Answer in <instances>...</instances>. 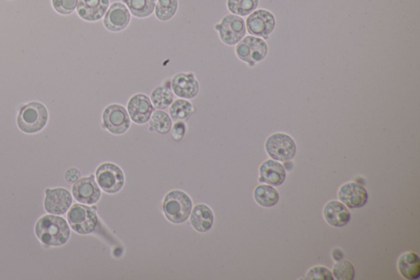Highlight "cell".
Returning a JSON list of instances; mask_svg holds the SVG:
<instances>
[{"label": "cell", "mask_w": 420, "mask_h": 280, "mask_svg": "<svg viewBox=\"0 0 420 280\" xmlns=\"http://www.w3.org/2000/svg\"><path fill=\"white\" fill-rule=\"evenodd\" d=\"M36 234L43 244L59 246L69 241L70 229L64 218L45 216L36 223Z\"/></svg>", "instance_id": "cell-1"}, {"label": "cell", "mask_w": 420, "mask_h": 280, "mask_svg": "<svg viewBox=\"0 0 420 280\" xmlns=\"http://www.w3.org/2000/svg\"><path fill=\"white\" fill-rule=\"evenodd\" d=\"M193 203L187 193L174 190L164 197L163 210L166 219L173 224L180 225L187 221L192 213Z\"/></svg>", "instance_id": "cell-2"}, {"label": "cell", "mask_w": 420, "mask_h": 280, "mask_svg": "<svg viewBox=\"0 0 420 280\" xmlns=\"http://www.w3.org/2000/svg\"><path fill=\"white\" fill-rule=\"evenodd\" d=\"M49 120V113L44 104L31 102L21 108L18 115L19 130L27 134H36L44 128Z\"/></svg>", "instance_id": "cell-3"}, {"label": "cell", "mask_w": 420, "mask_h": 280, "mask_svg": "<svg viewBox=\"0 0 420 280\" xmlns=\"http://www.w3.org/2000/svg\"><path fill=\"white\" fill-rule=\"evenodd\" d=\"M68 220L71 229L79 234H89L98 224L97 214L87 206L76 204L68 213Z\"/></svg>", "instance_id": "cell-4"}, {"label": "cell", "mask_w": 420, "mask_h": 280, "mask_svg": "<svg viewBox=\"0 0 420 280\" xmlns=\"http://www.w3.org/2000/svg\"><path fill=\"white\" fill-rule=\"evenodd\" d=\"M97 180L100 188L108 194L118 192L125 183L123 171L113 163H104L99 166Z\"/></svg>", "instance_id": "cell-5"}, {"label": "cell", "mask_w": 420, "mask_h": 280, "mask_svg": "<svg viewBox=\"0 0 420 280\" xmlns=\"http://www.w3.org/2000/svg\"><path fill=\"white\" fill-rule=\"evenodd\" d=\"M265 148L271 158L283 162L293 160L297 154V145L294 140L284 134L270 136L266 141Z\"/></svg>", "instance_id": "cell-6"}, {"label": "cell", "mask_w": 420, "mask_h": 280, "mask_svg": "<svg viewBox=\"0 0 420 280\" xmlns=\"http://www.w3.org/2000/svg\"><path fill=\"white\" fill-rule=\"evenodd\" d=\"M103 125L114 135H122L131 126V118L126 108L120 104H111L103 113Z\"/></svg>", "instance_id": "cell-7"}, {"label": "cell", "mask_w": 420, "mask_h": 280, "mask_svg": "<svg viewBox=\"0 0 420 280\" xmlns=\"http://www.w3.org/2000/svg\"><path fill=\"white\" fill-rule=\"evenodd\" d=\"M268 52L266 43L255 36H247L239 42L236 48V53L241 60L250 65L264 59Z\"/></svg>", "instance_id": "cell-8"}, {"label": "cell", "mask_w": 420, "mask_h": 280, "mask_svg": "<svg viewBox=\"0 0 420 280\" xmlns=\"http://www.w3.org/2000/svg\"><path fill=\"white\" fill-rule=\"evenodd\" d=\"M224 44L234 46L239 43L246 35V24L243 18L239 16L227 15L220 23L216 26Z\"/></svg>", "instance_id": "cell-9"}, {"label": "cell", "mask_w": 420, "mask_h": 280, "mask_svg": "<svg viewBox=\"0 0 420 280\" xmlns=\"http://www.w3.org/2000/svg\"><path fill=\"white\" fill-rule=\"evenodd\" d=\"M46 195L45 209L52 215H64L73 203L71 193L64 188L47 189Z\"/></svg>", "instance_id": "cell-10"}, {"label": "cell", "mask_w": 420, "mask_h": 280, "mask_svg": "<svg viewBox=\"0 0 420 280\" xmlns=\"http://www.w3.org/2000/svg\"><path fill=\"white\" fill-rule=\"evenodd\" d=\"M246 27L250 34L268 38L274 29L275 19L273 14L260 9L247 18Z\"/></svg>", "instance_id": "cell-11"}, {"label": "cell", "mask_w": 420, "mask_h": 280, "mask_svg": "<svg viewBox=\"0 0 420 280\" xmlns=\"http://www.w3.org/2000/svg\"><path fill=\"white\" fill-rule=\"evenodd\" d=\"M73 195L76 201L87 205L97 203L102 197V191L93 176L80 178L73 187Z\"/></svg>", "instance_id": "cell-12"}, {"label": "cell", "mask_w": 420, "mask_h": 280, "mask_svg": "<svg viewBox=\"0 0 420 280\" xmlns=\"http://www.w3.org/2000/svg\"><path fill=\"white\" fill-rule=\"evenodd\" d=\"M128 115L137 125H145L154 112V106L149 97L144 94L133 96L127 104Z\"/></svg>", "instance_id": "cell-13"}, {"label": "cell", "mask_w": 420, "mask_h": 280, "mask_svg": "<svg viewBox=\"0 0 420 280\" xmlns=\"http://www.w3.org/2000/svg\"><path fill=\"white\" fill-rule=\"evenodd\" d=\"M338 197L347 207L357 209L365 205L369 199V194L362 185L348 183L339 190Z\"/></svg>", "instance_id": "cell-14"}, {"label": "cell", "mask_w": 420, "mask_h": 280, "mask_svg": "<svg viewBox=\"0 0 420 280\" xmlns=\"http://www.w3.org/2000/svg\"><path fill=\"white\" fill-rule=\"evenodd\" d=\"M131 14L128 8L122 3H114L105 14L104 25L108 31H121L129 25Z\"/></svg>", "instance_id": "cell-15"}, {"label": "cell", "mask_w": 420, "mask_h": 280, "mask_svg": "<svg viewBox=\"0 0 420 280\" xmlns=\"http://www.w3.org/2000/svg\"><path fill=\"white\" fill-rule=\"evenodd\" d=\"M172 88L176 97L193 99L200 92V85L192 74H178L172 80Z\"/></svg>", "instance_id": "cell-16"}, {"label": "cell", "mask_w": 420, "mask_h": 280, "mask_svg": "<svg viewBox=\"0 0 420 280\" xmlns=\"http://www.w3.org/2000/svg\"><path fill=\"white\" fill-rule=\"evenodd\" d=\"M108 6L109 0H79L76 11L83 20L95 22L104 17Z\"/></svg>", "instance_id": "cell-17"}, {"label": "cell", "mask_w": 420, "mask_h": 280, "mask_svg": "<svg viewBox=\"0 0 420 280\" xmlns=\"http://www.w3.org/2000/svg\"><path fill=\"white\" fill-rule=\"evenodd\" d=\"M324 219L332 227L346 226L351 220V213L342 202H329L323 210Z\"/></svg>", "instance_id": "cell-18"}, {"label": "cell", "mask_w": 420, "mask_h": 280, "mask_svg": "<svg viewBox=\"0 0 420 280\" xmlns=\"http://www.w3.org/2000/svg\"><path fill=\"white\" fill-rule=\"evenodd\" d=\"M260 183H265L279 187L286 179V170L283 166L275 160H267L260 168Z\"/></svg>", "instance_id": "cell-19"}, {"label": "cell", "mask_w": 420, "mask_h": 280, "mask_svg": "<svg viewBox=\"0 0 420 280\" xmlns=\"http://www.w3.org/2000/svg\"><path fill=\"white\" fill-rule=\"evenodd\" d=\"M190 221L195 230L199 232H206L211 230L214 225V213L209 206L199 204L192 208L190 215Z\"/></svg>", "instance_id": "cell-20"}, {"label": "cell", "mask_w": 420, "mask_h": 280, "mask_svg": "<svg viewBox=\"0 0 420 280\" xmlns=\"http://www.w3.org/2000/svg\"><path fill=\"white\" fill-rule=\"evenodd\" d=\"M398 270L405 279L416 280L420 276V259L416 253L410 251L400 256Z\"/></svg>", "instance_id": "cell-21"}, {"label": "cell", "mask_w": 420, "mask_h": 280, "mask_svg": "<svg viewBox=\"0 0 420 280\" xmlns=\"http://www.w3.org/2000/svg\"><path fill=\"white\" fill-rule=\"evenodd\" d=\"M255 200L262 207H273L279 201V193L270 185H260L254 192Z\"/></svg>", "instance_id": "cell-22"}, {"label": "cell", "mask_w": 420, "mask_h": 280, "mask_svg": "<svg viewBox=\"0 0 420 280\" xmlns=\"http://www.w3.org/2000/svg\"><path fill=\"white\" fill-rule=\"evenodd\" d=\"M169 113L172 120L176 122L188 121L194 113V107L192 103L186 99H176L172 104Z\"/></svg>", "instance_id": "cell-23"}, {"label": "cell", "mask_w": 420, "mask_h": 280, "mask_svg": "<svg viewBox=\"0 0 420 280\" xmlns=\"http://www.w3.org/2000/svg\"><path fill=\"white\" fill-rule=\"evenodd\" d=\"M129 10L136 18H146L155 10L157 0H123Z\"/></svg>", "instance_id": "cell-24"}, {"label": "cell", "mask_w": 420, "mask_h": 280, "mask_svg": "<svg viewBox=\"0 0 420 280\" xmlns=\"http://www.w3.org/2000/svg\"><path fill=\"white\" fill-rule=\"evenodd\" d=\"M153 106L158 110H165L174 102V93L167 87H158L151 94Z\"/></svg>", "instance_id": "cell-25"}, {"label": "cell", "mask_w": 420, "mask_h": 280, "mask_svg": "<svg viewBox=\"0 0 420 280\" xmlns=\"http://www.w3.org/2000/svg\"><path fill=\"white\" fill-rule=\"evenodd\" d=\"M151 130H154L160 134H167L171 130L172 120L168 113L157 111L152 113L150 118Z\"/></svg>", "instance_id": "cell-26"}, {"label": "cell", "mask_w": 420, "mask_h": 280, "mask_svg": "<svg viewBox=\"0 0 420 280\" xmlns=\"http://www.w3.org/2000/svg\"><path fill=\"white\" fill-rule=\"evenodd\" d=\"M178 7V0H158L155 15L160 21H168L175 15Z\"/></svg>", "instance_id": "cell-27"}, {"label": "cell", "mask_w": 420, "mask_h": 280, "mask_svg": "<svg viewBox=\"0 0 420 280\" xmlns=\"http://www.w3.org/2000/svg\"><path fill=\"white\" fill-rule=\"evenodd\" d=\"M259 4V0H228L229 10L233 14L240 16L249 15L255 10Z\"/></svg>", "instance_id": "cell-28"}, {"label": "cell", "mask_w": 420, "mask_h": 280, "mask_svg": "<svg viewBox=\"0 0 420 280\" xmlns=\"http://www.w3.org/2000/svg\"><path fill=\"white\" fill-rule=\"evenodd\" d=\"M333 276L337 280H353L356 276L355 267L348 260H338L333 267Z\"/></svg>", "instance_id": "cell-29"}, {"label": "cell", "mask_w": 420, "mask_h": 280, "mask_svg": "<svg viewBox=\"0 0 420 280\" xmlns=\"http://www.w3.org/2000/svg\"><path fill=\"white\" fill-rule=\"evenodd\" d=\"M79 0H52V6L62 15H69L78 7Z\"/></svg>", "instance_id": "cell-30"}, {"label": "cell", "mask_w": 420, "mask_h": 280, "mask_svg": "<svg viewBox=\"0 0 420 280\" xmlns=\"http://www.w3.org/2000/svg\"><path fill=\"white\" fill-rule=\"evenodd\" d=\"M307 279L333 280L334 277L330 270L326 267H315L307 273Z\"/></svg>", "instance_id": "cell-31"}, {"label": "cell", "mask_w": 420, "mask_h": 280, "mask_svg": "<svg viewBox=\"0 0 420 280\" xmlns=\"http://www.w3.org/2000/svg\"><path fill=\"white\" fill-rule=\"evenodd\" d=\"M186 132V126L183 122H176L173 130V137L176 141L183 139Z\"/></svg>", "instance_id": "cell-32"}, {"label": "cell", "mask_w": 420, "mask_h": 280, "mask_svg": "<svg viewBox=\"0 0 420 280\" xmlns=\"http://www.w3.org/2000/svg\"><path fill=\"white\" fill-rule=\"evenodd\" d=\"M80 178V172L78 169L71 168L65 174L66 181L69 183H75Z\"/></svg>", "instance_id": "cell-33"}, {"label": "cell", "mask_w": 420, "mask_h": 280, "mask_svg": "<svg viewBox=\"0 0 420 280\" xmlns=\"http://www.w3.org/2000/svg\"><path fill=\"white\" fill-rule=\"evenodd\" d=\"M332 258L334 260H340L343 258V253L340 249H334L332 251Z\"/></svg>", "instance_id": "cell-34"}]
</instances>
